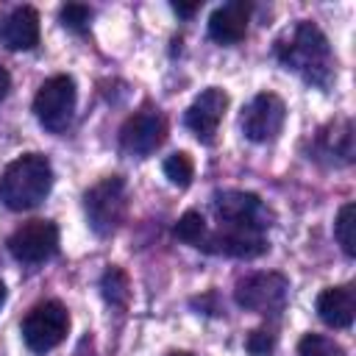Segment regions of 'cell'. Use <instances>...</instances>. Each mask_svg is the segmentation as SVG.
Masks as SVG:
<instances>
[{
	"label": "cell",
	"mask_w": 356,
	"mask_h": 356,
	"mask_svg": "<svg viewBox=\"0 0 356 356\" xmlns=\"http://www.w3.org/2000/svg\"><path fill=\"white\" fill-rule=\"evenodd\" d=\"M75 100H78L75 81L70 75H53L36 92V97H33V114H36V120H39L42 128H47L50 134H61L72 122Z\"/></svg>",
	"instance_id": "277c9868"
},
{
	"label": "cell",
	"mask_w": 356,
	"mask_h": 356,
	"mask_svg": "<svg viewBox=\"0 0 356 356\" xmlns=\"http://www.w3.org/2000/svg\"><path fill=\"white\" fill-rule=\"evenodd\" d=\"M8 253L22 264H39L58 250V228L50 220H31L8 236Z\"/></svg>",
	"instance_id": "ba28073f"
},
{
	"label": "cell",
	"mask_w": 356,
	"mask_h": 356,
	"mask_svg": "<svg viewBox=\"0 0 356 356\" xmlns=\"http://www.w3.org/2000/svg\"><path fill=\"white\" fill-rule=\"evenodd\" d=\"M3 303H6V284L0 281V306H3Z\"/></svg>",
	"instance_id": "484cf974"
},
{
	"label": "cell",
	"mask_w": 356,
	"mask_h": 356,
	"mask_svg": "<svg viewBox=\"0 0 356 356\" xmlns=\"http://www.w3.org/2000/svg\"><path fill=\"white\" fill-rule=\"evenodd\" d=\"M200 248L209 253H225L234 259H256L267 250V236H264V228L220 222V228L214 234H206Z\"/></svg>",
	"instance_id": "52a82bcc"
},
{
	"label": "cell",
	"mask_w": 356,
	"mask_h": 356,
	"mask_svg": "<svg viewBox=\"0 0 356 356\" xmlns=\"http://www.w3.org/2000/svg\"><path fill=\"white\" fill-rule=\"evenodd\" d=\"M53 186V167L42 153H25L14 159L0 178V200L11 211H28L39 206Z\"/></svg>",
	"instance_id": "7a4b0ae2"
},
{
	"label": "cell",
	"mask_w": 356,
	"mask_h": 356,
	"mask_svg": "<svg viewBox=\"0 0 356 356\" xmlns=\"http://www.w3.org/2000/svg\"><path fill=\"white\" fill-rule=\"evenodd\" d=\"M170 356H192V353H170Z\"/></svg>",
	"instance_id": "4316f807"
},
{
	"label": "cell",
	"mask_w": 356,
	"mask_h": 356,
	"mask_svg": "<svg viewBox=\"0 0 356 356\" xmlns=\"http://www.w3.org/2000/svg\"><path fill=\"white\" fill-rule=\"evenodd\" d=\"M225 108H228V95L217 86H209L189 103V108L184 114V122L200 142H211L222 117H225Z\"/></svg>",
	"instance_id": "7c38bea8"
},
{
	"label": "cell",
	"mask_w": 356,
	"mask_h": 356,
	"mask_svg": "<svg viewBox=\"0 0 356 356\" xmlns=\"http://www.w3.org/2000/svg\"><path fill=\"white\" fill-rule=\"evenodd\" d=\"M320 147L328 153V156H339L342 164H348L353 159V128L348 120H339L334 125H328V131L320 134Z\"/></svg>",
	"instance_id": "2e32d148"
},
{
	"label": "cell",
	"mask_w": 356,
	"mask_h": 356,
	"mask_svg": "<svg viewBox=\"0 0 356 356\" xmlns=\"http://www.w3.org/2000/svg\"><path fill=\"white\" fill-rule=\"evenodd\" d=\"M248 19H250V6L242 0L225 3L211 11L209 17V36L220 44H236L248 33Z\"/></svg>",
	"instance_id": "4fadbf2b"
},
{
	"label": "cell",
	"mask_w": 356,
	"mask_h": 356,
	"mask_svg": "<svg viewBox=\"0 0 356 356\" xmlns=\"http://www.w3.org/2000/svg\"><path fill=\"white\" fill-rule=\"evenodd\" d=\"M164 175H167L170 184H175V186H189V181H192V175H195V164H192L189 153L178 150V153L167 156V159H164Z\"/></svg>",
	"instance_id": "ffe728a7"
},
{
	"label": "cell",
	"mask_w": 356,
	"mask_h": 356,
	"mask_svg": "<svg viewBox=\"0 0 356 356\" xmlns=\"http://www.w3.org/2000/svg\"><path fill=\"white\" fill-rule=\"evenodd\" d=\"M275 53L286 70L298 72L312 86L325 89L334 78V53L325 33L314 22H298L292 33L278 42Z\"/></svg>",
	"instance_id": "6da1fadb"
},
{
	"label": "cell",
	"mask_w": 356,
	"mask_h": 356,
	"mask_svg": "<svg viewBox=\"0 0 356 356\" xmlns=\"http://www.w3.org/2000/svg\"><path fill=\"white\" fill-rule=\"evenodd\" d=\"M214 214L220 222H239V225H253V228H270V211L264 200L253 192H239V189H225L217 192L214 200Z\"/></svg>",
	"instance_id": "30bf717a"
},
{
	"label": "cell",
	"mask_w": 356,
	"mask_h": 356,
	"mask_svg": "<svg viewBox=\"0 0 356 356\" xmlns=\"http://www.w3.org/2000/svg\"><path fill=\"white\" fill-rule=\"evenodd\" d=\"M317 314L331 328H350L356 314V295L350 286H328L317 295Z\"/></svg>",
	"instance_id": "9a60e30c"
},
{
	"label": "cell",
	"mask_w": 356,
	"mask_h": 356,
	"mask_svg": "<svg viewBox=\"0 0 356 356\" xmlns=\"http://www.w3.org/2000/svg\"><path fill=\"white\" fill-rule=\"evenodd\" d=\"M245 345H248L250 356H270L273 348H275V334H270V331H264V328L250 331V337H248Z\"/></svg>",
	"instance_id": "603a6c76"
},
{
	"label": "cell",
	"mask_w": 356,
	"mask_h": 356,
	"mask_svg": "<svg viewBox=\"0 0 356 356\" xmlns=\"http://www.w3.org/2000/svg\"><path fill=\"white\" fill-rule=\"evenodd\" d=\"M206 234H209V228H206V220H203L200 211L189 209V211L181 214V220H178V225H175V236H178L181 242H186V245H192V248H200L203 239H206Z\"/></svg>",
	"instance_id": "ac0fdd59"
},
{
	"label": "cell",
	"mask_w": 356,
	"mask_h": 356,
	"mask_svg": "<svg viewBox=\"0 0 356 356\" xmlns=\"http://www.w3.org/2000/svg\"><path fill=\"white\" fill-rule=\"evenodd\" d=\"M298 353L300 356H345L342 345L334 342L331 337H323V334H306L298 342Z\"/></svg>",
	"instance_id": "44dd1931"
},
{
	"label": "cell",
	"mask_w": 356,
	"mask_h": 356,
	"mask_svg": "<svg viewBox=\"0 0 356 356\" xmlns=\"http://www.w3.org/2000/svg\"><path fill=\"white\" fill-rule=\"evenodd\" d=\"M164 136H167V122L153 108H145V111L131 114L125 120V125L120 128V145L131 156H147V153H153L164 142Z\"/></svg>",
	"instance_id": "8fae6325"
},
{
	"label": "cell",
	"mask_w": 356,
	"mask_h": 356,
	"mask_svg": "<svg viewBox=\"0 0 356 356\" xmlns=\"http://www.w3.org/2000/svg\"><path fill=\"white\" fill-rule=\"evenodd\" d=\"M334 236L342 245L345 256H356V203H345L334 222Z\"/></svg>",
	"instance_id": "e0dca14e"
},
{
	"label": "cell",
	"mask_w": 356,
	"mask_h": 356,
	"mask_svg": "<svg viewBox=\"0 0 356 356\" xmlns=\"http://www.w3.org/2000/svg\"><path fill=\"white\" fill-rule=\"evenodd\" d=\"M70 328V314L64 309V303L58 300H44L39 306H33L25 320H22V339L33 353H47L56 345L64 342Z\"/></svg>",
	"instance_id": "5b68a950"
},
{
	"label": "cell",
	"mask_w": 356,
	"mask_h": 356,
	"mask_svg": "<svg viewBox=\"0 0 356 356\" xmlns=\"http://www.w3.org/2000/svg\"><path fill=\"white\" fill-rule=\"evenodd\" d=\"M197 8H200V3H172V11L181 17H192Z\"/></svg>",
	"instance_id": "cb8c5ba5"
},
{
	"label": "cell",
	"mask_w": 356,
	"mask_h": 356,
	"mask_svg": "<svg viewBox=\"0 0 356 356\" xmlns=\"http://www.w3.org/2000/svg\"><path fill=\"white\" fill-rule=\"evenodd\" d=\"M83 209H86V220H89L92 231L97 236H111L125 220V209H128L125 181L120 175H108V178L97 181L92 189H86Z\"/></svg>",
	"instance_id": "3957f363"
},
{
	"label": "cell",
	"mask_w": 356,
	"mask_h": 356,
	"mask_svg": "<svg viewBox=\"0 0 356 356\" xmlns=\"http://www.w3.org/2000/svg\"><path fill=\"white\" fill-rule=\"evenodd\" d=\"M58 17H61V25H64V28H70V31H83V28L89 25V19H92V11H89L86 6H81V3H70V6H64V8L58 11Z\"/></svg>",
	"instance_id": "7402d4cb"
},
{
	"label": "cell",
	"mask_w": 356,
	"mask_h": 356,
	"mask_svg": "<svg viewBox=\"0 0 356 356\" xmlns=\"http://www.w3.org/2000/svg\"><path fill=\"white\" fill-rule=\"evenodd\" d=\"M286 120V106L275 92H259L242 111V131L250 142H273Z\"/></svg>",
	"instance_id": "9c48e42d"
},
{
	"label": "cell",
	"mask_w": 356,
	"mask_h": 356,
	"mask_svg": "<svg viewBox=\"0 0 356 356\" xmlns=\"http://www.w3.org/2000/svg\"><path fill=\"white\" fill-rule=\"evenodd\" d=\"M0 39L8 50H31L39 42V14L31 6H17L0 25Z\"/></svg>",
	"instance_id": "5bb4252c"
},
{
	"label": "cell",
	"mask_w": 356,
	"mask_h": 356,
	"mask_svg": "<svg viewBox=\"0 0 356 356\" xmlns=\"http://www.w3.org/2000/svg\"><path fill=\"white\" fill-rule=\"evenodd\" d=\"M8 89H11V75L6 72V67H0V100L8 95Z\"/></svg>",
	"instance_id": "d4e9b609"
},
{
	"label": "cell",
	"mask_w": 356,
	"mask_h": 356,
	"mask_svg": "<svg viewBox=\"0 0 356 356\" xmlns=\"http://www.w3.org/2000/svg\"><path fill=\"white\" fill-rule=\"evenodd\" d=\"M289 295V281L281 273H253L242 278L234 289V298L242 309L259 314H275L284 309Z\"/></svg>",
	"instance_id": "8992f818"
},
{
	"label": "cell",
	"mask_w": 356,
	"mask_h": 356,
	"mask_svg": "<svg viewBox=\"0 0 356 356\" xmlns=\"http://www.w3.org/2000/svg\"><path fill=\"white\" fill-rule=\"evenodd\" d=\"M100 286H103V298L111 306H125L128 303V278H125V273L120 267H108L103 273Z\"/></svg>",
	"instance_id": "d6986e66"
}]
</instances>
